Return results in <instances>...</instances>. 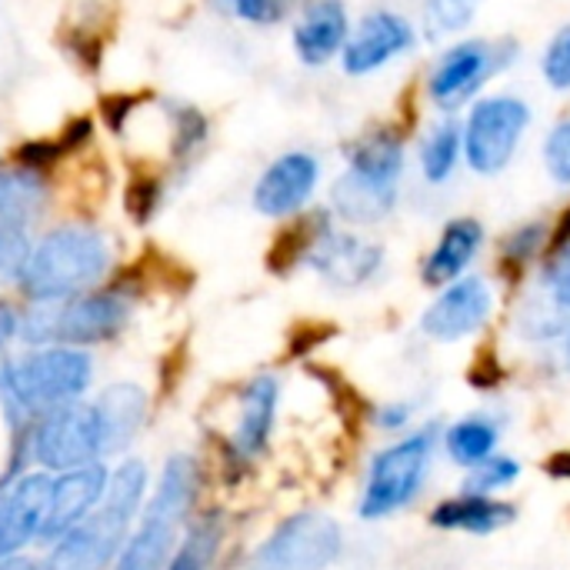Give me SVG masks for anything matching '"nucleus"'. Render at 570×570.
I'll use <instances>...</instances> for the list:
<instances>
[{"mask_svg": "<svg viewBox=\"0 0 570 570\" xmlns=\"http://www.w3.org/2000/svg\"><path fill=\"white\" fill-rule=\"evenodd\" d=\"M508 60L511 50H501L498 43H484V40L458 43L438 60L431 73V97L441 107H458L468 97H474L488 83V77H494Z\"/></svg>", "mask_w": 570, "mask_h": 570, "instance_id": "nucleus-10", "label": "nucleus"}, {"mask_svg": "<svg viewBox=\"0 0 570 570\" xmlns=\"http://www.w3.org/2000/svg\"><path fill=\"white\" fill-rule=\"evenodd\" d=\"M531 110L518 97H488L474 104L464 130V154L468 164L478 174H498L511 164L524 130H528Z\"/></svg>", "mask_w": 570, "mask_h": 570, "instance_id": "nucleus-9", "label": "nucleus"}, {"mask_svg": "<svg viewBox=\"0 0 570 570\" xmlns=\"http://www.w3.org/2000/svg\"><path fill=\"white\" fill-rule=\"evenodd\" d=\"M197 488H200V471L197 461L187 454H174L160 478L157 488L150 491V498L140 508L137 528L130 531L127 544L120 548L117 561L110 570H164L170 554L177 551L184 531H187V518L194 511L197 501Z\"/></svg>", "mask_w": 570, "mask_h": 570, "instance_id": "nucleus-3", "label": "nucleus"}, {"mask_svg": "<svg viewBox=\"0 0 570 570\" xmlns=\"http://www.w3.org/2000/svg\"><path fill=\"white\" fill-rule=\"evenodd\" d=\"M220 541H224V528L217 518H200L194 521L177 551L170 554L167 568L164 570H214L217 564V551H220Z\"/></svg>", "mask_w": 570, "mask_h": 570, "instance_id": "nucleus-24", "label": "nucleus"}, {"mask_svg": "<svg viewBox=\"0 0 570 570\" xmlns=\"http://www.w3.org/2000/svg\"><path fill=\"white\" fill-rule=\"evenodd\" d=\"M224 3L250 23H274L284 17V0H224Z\"/></svg>", "mask_w": 570, "mask_h": 570, "instance_id": "nucleus-32", "label": "nucleus"}, {"mask_svg": "<svg viewBox=\"0 0 570 570\" xmlns=\"http://www.w3.org/2000/svg\"><path fill=\"white\" fill-rule=\"evenodd\" d=\"M544 77H548V83H554L558 90H568L570 87V27H564V30L551 40V47H548V53H544Z\"/></svg>", "mask_w": 570, "mask_h": 570, "instance_id": "nucleus-30", "label": "nucleus"}, {"mask_svg": "<svg viewBox=\"0 0 570 570\" xmlns=\"http://www.w3.org/2000/svg\"><path fill=\"white\" fill-rule=\"evenodd\" d=\"M344 551L341 524L321 511L284 518L254 551L250 570H327Z\"/></svg>", "mask_w": 570, "mask_h": 570, "instance_id": "nucleus-8", "label": "nucleus"}, {"mask_svg": "<svg viewBox=\"0 0 570 570\" xmlns=\"http://www.w3.org/2000/svg\"><path fill=\"white\" fill-rule=\"evenodd\" d=\"M414 43V30L404 17L397 13H371L361 30L347 40L344 47V70L347 73H371L377 67H384L391 57L404 53Z\"/></svg>", "mask_w": 570, "mask_h": 570, "instance_id": "nucleus-16", "label": "nucleus"}, {"mask_svg": "<svg viewBox=\"0 0 570 570\" xmlns=\"http://www.w3.org/2000/svg\"><path fill=\"white\" fill-rule=\"evenodd\" d=\"M43 570H53V568H47V564H43Z\"/></svg>", "mask_w": 570, "mask_h": 570, "instance_id": "nucleus-40", "label": "nucleus"}, {"mask_svg": "<svg viewBox=\"0 0 570 570\" xmlns=\"http://www.w3.org/2000/svg\"><path fill=\"white\" fill-rule=\"evenodd\" d=\"M207 137V120L204 114H197L194 107H177L174 110V154L187 157L194 154V147Z\"/></svg>", "mask_w": 570, "mask_h": 570, "instance_id": "nucleus-29", "label": "nucleus"}, {"mask_svg": "<svg viewBox=\"0 0 570 570\" xmlns=\"http://www.w3.org/2000/svg\"><path fill=\"white\" fill-rule=\"evenodd\" d=\"M110 267V247L87 224H63L30 247L20 267V291L33 304H53L87 294Z\"/></svg>", "mask_w": 570, "mask_h": 570, "instance_id": "nucleus-4", "label": "nucleus"}, {"mask_svg": "<svg viewBox=\"0 0 570 570\" xmlns=\"http://www.w3.org/2000/svg\"><path fill=\"white\" fill-rule=\"evenodd\" d=\"M147 501V468L144 461H124L110 471L100 504L50 548L43 561L53 570H107L114 568L120 548L127 544L134 521Z\"/></svg>", "mask_w": 570, "mask_h": 570, "instance_id": "nucleus-1", "label": "nucleus"}, {"mask_svg": "<svg viewBox=\"0 0 570 570\" xmlns=\"http://www.w3.org/2000/svg\"><path fill=\"white\" fill-rule=\"evenodd\" d=\"M458 154H461V134H458V127H454V124L438 127V130L424 140V147H421L424 177H428L431 184L448 180L451 170H454V164H458Z\"/></svg>", "mask_w": 570, "mask_h": 570, "instance_id": "nucleus-26", "label": "nucleus"}, {"mask_svg": "<svg viewBox=\"0 0 570 570\" xmlns=\"http://www.w3.org/2000/svg\"><path fill=\"white\" fill-rule=\"evenodd\" d=\"M411 421V407L407 404H391V407H381V414H377V424L384 428V431H397V428H404Z\"/></svg>", "mask_w": 570, "mask_h": 570, "instance_id": "nucleus-36", "label": "nucleus"}, {"mask_svg": "<svg viewBox=\"0 0 570 570\" xmlns=\"http://www.w3.org/2000/svg\"><path fill=\"white\" fill-rule=\"evenodd\" d=\"M114 451H120V441L100 397L90 404L77 401L40 417L30 438V458L47 474H63L83 464H100Z\"/></svg>", "mask_w": 570, "mask_h": 570, "instance_id": "nucleus-5", "label": "nucleus"}, {"mask_svg": "<svg viewBox=\"0 0 570 570\" xmlns=\"http://www.w3.org/2000/svg\"><path fill=\"white\" fill-rule=\"evenodd\" d=\"M444 448L451 454L454 464L461 468H474L481 461H488L498 448V428L488 417H464L458 421L448 434H444Z\"/></svg>", "mask_w": 570, "mask_h": 570, "instance_id": "nucleus-25", "label": "nucleus"}, {"mask_svg": "<svg viewBox=\"0 0 570 570\" xmlns=\"http://www.w3.org/2000/svg\"><path fill=\"white\" fill-rule=\"evenodd\" d=\"M554 301H558V307L570 311V274L568 277H561V281L554 284Z\"/></svg>", "mask_w": 570, "mask_h": 570, "instance_id": "nucleus-38", "label": "nucleus"}, {"mask_svg": "<svg viewBox=\"0 0 570 570\" xmlns=\"http://www.w3.org/2000/svg\"><path fill=\"white\" fill-rule=\"evenodd\" d=\"M544 164L558 184H570V120H564L544 144Z\"/></svg>", "mask_w": 570, "mask_h": 570, "instance_id": "nucleus-31", "label": "nucleus"}, {"mask_svg": "<svg viewBox=\"0 0 570 570\" xmlns=\"http://www.w3.org/2000/svg\"><path fill=\"white\" fill-rule=\"evenodd\" d=\"M541 244H544V227L531 224V227L518 230V234L508 240V247H504V257H508L511 264H524V261H528L534 250H541Z\"/></svg>", "mask_w": 570, "mask_h": 570, "instance_id": "nucleus-33", "label": "nucleus"}, {"mask_svg": "<svg viewBox=\"0 0 570 570\" xmlns=\"http://www.w3.org/2000/svg\"><path fill=\"white\" fill-rule=\"evenodd\" d=\"M317 177H321V167L311 154H284L277 157L264 177L257 180L254 187V207L267 217H287V214H297L307 197L314 194L317 187Z\"/></svg>", "mask_w": 570, "mask_h": 570, "instance_id": "nucleus-15", "label": "nucleus"}, {"mask_svg": "<svg viewBox=\"0 0 570 570\" xmlns=\"http://www.w3.org/2000/svg\"><path fill=\"white\" fill-rule=\"evenodd\" d=\"M397 200V190H384V187H374L361 177H354L351 170L334 184V207L341 217L354 220V224H374L381 220L384 214H391Z\"/></svg>", "mask_w": 570, "mask_h": 570, "instance_id": "nucleus-23", "label": "nucleus"}, {"mask_svg": "<svg viewBox=\"0 0 570 570\" xmlns=\"http://www.w3.org/2000/svg\"><path fill=\"white\" fill-rule=\"evenodd\" d=\"M0 570H43V561L13 554V558H0Z\"/></svg>", "mask_w": 570, "mask_h": 570, "instance_id": "nucleus-37", "label": "nucleus"}, {"mask_svg": "<svg viewBox=\"0 0 570 570\" xmlns=\"http://www.w3.org/2000/svg\"><path fill=\"white\" fill-rule=\"evenodd\" d=\"M307 264L334 287H361L367 284L377 271H381V247L367 244L354 234H337L331 227H324L314 244L307 247Z\"/></svg>", "mask_w": 570, "mask_h": 570, "instance_id": "nucleus-14", "label": "nucleus"}, {"mask_svg": "<svg viewBox=\"0 0 570 570\" xmlns=\"http://www.w3.org/2000/svg\"><path fill=\"white\" fill-rule=\"evenodd\" d=\"M568 361H570V341H568Z\"/></svg>", "mask_w": 570, "mask_h": 570, "instance_id": "nucleus-39", "label": "nucleus"}, {"mask_svg": "<svg viewBox=\"0 0 570 570\" xmlns=\"http://www.w3.org/2000/svg\"><path fill=\"white\" fill-rule=\"evenodd\" d=\"M47 197L43 177L27 167L0 170V230H27Z\"/></svg>", "mask_w": 570, "mask_h": 570, "instance_id": "nucleus-21", "label": "nucleus"}, {"mask_svg": "<svg viewBox=\"0 0 570 570\" xmlns=\"http://www.w3.org/2000/svg\"><path fill=\"white\" fill-rule=\"evenodd\" d=\"M277 404H281V384L277 377L264 374L254 377L244 391H240V414H237V428H234V454L250 461L257 454H264L274 421H277Z\"/></svg>", "mask_w": 570, "mask_h": 570, "instance_id": "nucleus-17", "label": "nucleus"}, {"mask_svg": "<svg viewBox=\"0 0 570 570\" xmlns=\"http://www.w3.org/2000/svg\"><path fill=\"white\" fill-rule=\"evenodd\" d=\"M154 207H157V184L154 180H137L130 187V214H137L140 220H147Z\"/></svg>", "mask_w": 570, "mask_h": 570, "instance_id": "nucleus-34", "label": "nucleus"}, {"mask_svg": "<svg viewBox=\"0 0 570 570\" xmlns=\"http://www.w3.org/2000/svg\"><path fill=\"white\" fill-rule=\"evenodd\" d=\"M127 317H130L127 297L114 291H87L67 301L33 304L20 317V337L37 347H50V344L83 347L120 334L127 327Z\"/></svg>", "mask_w": 570, "mask_h": 570, "instance_id": "nucleus-6", "label": "nucleus"}, {"mask_svg": "<svg viewBox=\"0 0 570 570\" xmlns=\"http://www.w3.org/2000/svg\"><path fill=\"white\" fill-rule=\"evenodd\" d=\"M518 518V508L498 498L481 494H458L451 501H441L431 511V524L444 531H468V534H494L508 528Z\"/></svg>", "mask_w": 570, "mask_h": 570, "instance_id": "nucleus-19", "label": "nucleus"}, {"mask_svg": "<svg viewBox=\"0 0 570 570\" xmlns=\"http://www.w3.org/2000/svg\"><path fill=\"white\" fill-rule=\"evenodd\" d=\"M94 381V361L80 347H37L23 357L0 361V397L20 421H40L77 404Z\"/></svg>", "mask_w": 570, "mask_h": 570, "instance_id": "nucleus-2", "label": "nucleus"}, {"mask_svg": "<svg viewBox=\"0 0 570 570\" xmlns=\"http://www.w3.org/2000/svg\"><path fill=\"white\" fill-rule=\"evenodd\" d=\"M484 244V227L474 217H458L444 227L438 247L428 254L424 261V284L431 287H448L454 281H461V274L468 271V264L478 257Z\"/></svg>", "mask_w": 570, "mask_h": 570, "instance_id": "nucleus-18", "label": "nucleus"}, {"mask_svg": "<svg viewBox=\"0 0 570 570\" xmlns=\"http://www.w3.org/2000/svg\"><path fill=\"white\" fill-rule=\"evenodd\" d=\"M494 307V294L488 287L484 277H461L454 284H448V291L424 311L421 317V331L431 341H461L468 334H474L478 327H484V321L491 317Z\"/></svg>", "mask_w": 570, "mask_h": 570, "instance_id": "nucleus-13", "label": "nucleus"}, {"mask_svg": "<svg viewBox=\"0 0 570 570\" xmlns=\"http://www.w3.org/2000/svg\"><path fill=\"white\" fill-rule=\"evenodd\" d=\"M347 40V10L341 0H317L294 30V47L304 63L331 60Z\"/></svg>", "mask_w": 570, "mask_h": 570, "instance_id": "nucleus-20", "label": "nucleus"}, {"mask_svg": "<svg viewBox=\"0 0 570 570\" xmlns=\"http://www.w3.org/2000/svg\"><path fill=\"white\" fill-rule=\"evenodd\" d=\"M20 334V317L10 304H0V361H3V351L7 344Z\"/></svg>", "mask_w": 570, "mask_h": 570, "instance_id": "nucleus-35", "label": "nucleus"}, {"mask_svg": "<svg viewBox=\"0 0 570 570\" xmlns=\"http://www.w3.org/2000/svg\"><path fill=\"white\" fill-rule=\"evenodd\" d=\"M521 478V464L514 458H501V454H491L488 461L468 468V478H464V488L461 494H481V498H494L498 491H504L508 484H514Z\"/></svg>", "mask_w": 570, "mask_h": 570, "instance_id": "nucleus-27", "label": "nucleus"}, {"mask_svg": "<svg viewBox=\"0 0 570 570\" xmlns=\"http://www.w3.org/2000/svg\"><path fill=\"white\" fill-rule=\"evenodd\" d=\"M481 0H428V23H431V33H451V30H461L474 10H478Z\"/></svg>", "mask_w": 570, "mask_h": 570, "instance_id": "nucleus-28", "label": "nucleus"}, {"mask_svg": "<svg viewBox=\"0 0 570 570\" xmlns=\"http://www.w3.org/2000/svg\"><path fill=\"white\" fill-rule=\"evenodd\" d=\"M53 474H20L0 494V558L20 554L27 544L40 541V528L50 504Z\"/></svg>", "mask_w": 570, "mask_h": 570, "instance_id": "nucleus-12", "label": "nucleus"}, {"mask_svg": "<svg viewBox=\"0 0 570 570\" xmlns=\"http://www.w3.org/2000/svg\"><path fill=\"white\" fill-rule=\"evenodd\" d=\"M434 444H438V431L421 428V431L387 444L384 451H377L367 468L357 514L364 521H384V518L404 511L421 494V488L428 481Z\"/></svg>", "mask_w": 570, "mask_h": 570, "instance_id": "nucleus-7", "label": "nucleus"}, {"mask_svg": "<svg viewBox=\"0 0 570 570\" xmlns=\"http://www.w3.org/2000/svg\"><path fill=\"white\" fill-rule=\"evenodd\" d=\"M401 170H404V147L387 130L367 134L351 150V174L361 177V180H367V184H374V187L397 190Z\"/></svg>", "mask_w": 570, "mask_h": 570, "instance_id": "nucleus-22", "label": "nucleus"}, {"mask_svg": "<svg viewBox=\"0 0 570 570\" xmlns=\"http://www.w3.org/2000/svg\"><path fill=\"white\" fill-rule=\"evenodd\" d=\"M110 481L107 464H83L73 471H63L53 478L50 488V504H47V518L40 528V541L43 544H57L60 538H67L104 498Z\"/></svg>", "mask_w": 570, "mask_h": 570, "instance_id": "nucleus-11", "label": "nucleus"}]
</instances>
